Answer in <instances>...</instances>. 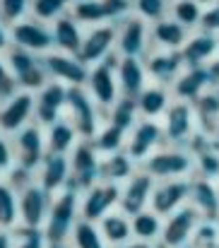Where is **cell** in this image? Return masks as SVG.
Returning a JSON list of instances; mask_svg holds the SVG:
<instances>
[{
	"instance_id": "1",
	"label": "cell",
	"mask_w": 219,
	"mask_h": 248,
	"mask_svg": "<svg viewBox=\"0 0 219 248\" xmlns=\"http://www.w3.org/2000/svg\"><path fill=\"white\" fill-rule=\"evenodd\" d=\"M77 222H79V190L68 186L65 190L53 195L48 217L44 222V234L48 239V246L68 244Z\"/></svg>"
},
{
	"instance_id": "2",
	"label": "cell",
	"mask_w": 219,
	"mask_h": 248,
	"mask_svg": "<svg viewBox=\"0 0 219 248\" xmlns=\"http://www.w3.org/2000/svg\"><path fill=\"white\" fill-rule=\"evenodd\" d=\"M154 181H176V178H193L195 176V162L193 155L186 147H171L164 145L154 155H149L140 164Z\"/></svg>"
},
{
	"instance_id": "3",
	"label": "cell",
	"mask_w": 219,
	"mask_h": 248,
	"mask_svg": "<svg viewBox=\"0 0 219 248\" xmlns=\"http://www.w3.org/2000/svg\"><path fill=\"white\" fill-rule=\"evenodd\" d=\"M65 118L70 121L79 135V140H92L96 130L104 125V111L89 96L84 87H68V104Z\"/></svg>"
},
{
	"instance_id": "4",
	"label": "cell",
	"mask_w": 219,
	"mask_h": 248,
	"mask_svg": "<svg viewBox=\"0 0 219 248\" xmlns=\"http://www.w3.org/2000/svg\"><path fill=\"white\" fill-rule=\"evenodd\" d=\"M5 61H7V68H10L15 82L22 92L36 94L51 80L48 73H46V65H44V56H36V53H29L24 48L10 46L5 51Z\"/></svg>"
},
{
	"instance_id": "5",
	"label": "cell",
	"mask_w": 219,
	"mask_h": 248,
	"mask_svg": "<svg viewBox=\"0 0 219 248\" xmlns=\"http://www.w3.org/2000/svg\"><path fill=\"white\" fill-rule=\"evenodd\" d=\"M118 61L121 56L118 53H111L106 61L96 63L89 68V78L84 89L89 92V96L96 101V106L106 113L121 96V87H118V78H116V68H118Z\"/></svg>"
},
{
	"instance_id": "6",
	"label": "cell",
	"mask_w": 219,
	"mask_h": 248,
	"mask_svg": "<svg viewBox=\"0 0 219 248\" xmlns=\"http://www.w3.org/2000/svg\"><path fill=\"white\" fill-rule=\"evenodd\" d=\"M10 140H12V152H15V166L34 176L48 152L46 150V130L39 123H29Z\"/></svg>"
},
{
	"instance_id": "7",
	"label": "cell",
	"mask_w": 219,
	"mask_h": 248,
	"mask_svg": "<svg viewBox=\"0 0 219 248\" xmlns=\"http://www.w3.org/2000/svg\"><path fill=\"white\" fill-rule=\"evenodd\" d=\"M118 202H121V186L99 181L79 193V219L99 224L109 212L118 210Z\"/></svg>"
},
{
	"instance_id": "8",
	"label": "cell",
	"mask_w": 219,
	"mask_h": 248,
	"mask_svg": "<svg viewBox=\"0 0 219 248\" xmlns=\"http://www.w3.org/2000/svg\"><path fill=\"white\" fill-rule=\"evenodd\" d=\"M200 219H203L200 212L190 202L176 210L173 215L164 217V229H161V239L156 248H188Z\"/></svg>"
},
{
	"instance_id": "9",
	"label": "cell",
	"mask_w": 219,
	"mask_h": 248,
	"mask_svg": "<svg viewBox=\"0 0 219 248\" xmlns=\"http://www.w3.org/2000/svg\"><path fill=\"white\" fill-rule=\"evenodd\" d=\"M70 157V186L75 190H87L101 181V155L89 140H79L73 147Z\"/></svg>"
},
{
	"instance_id": "10",
	"label": "cell",
	"mask_w": 219,
	"mask_h": 248,
	"mask_svg": "<svg viewBox=\"0 0 219 248\" xmlns=\"http://www.w3.org/2000/svg\"><path fill=\"white\" fill-rule=\"evenodd\" d=\"M10 44L17 48H24L29 53H36V56H46V53L56 51L51 24H44L31 17H24V19L10 24Z\"/></svg>"
},
{
	"instance_id": "11",
	"label": "cell",
	"mask_w": 219,
	"mask_h": 248,
	"mask_svg": "<svg viewBox=\"0 0 219 248\" xmlns=\"http://www.w3.org/2000/svg\"><path fill=\"white\" fill-rule=\"evenodd\" d=\"M161 128H164L166 145H171V147H188L190 138L198 133V121H195L193 104L173 99V104L169 106V111L161 118Z\"/></svg>"
},
{
	"instance_id": "12",
	"label": "cell",
	"mask_w": 219,
	"mask_h": 248,
	"mask_svg": "<svg viewBox=\"0 0 219 248\" xmlns=\"http://www.w3.org/2000/svg\"><path fill=\"white\" fill-rule=\"evenodd\" d=\"M116 53L123 58H145L152 48L149 41V24L140 19L138 15L125 17L123 22L116 24Z\"/></svg>"
},
{
	"instance_id": "13",
	"label": "cell",
	"mask_w": 219,
	"mask_h": 248,
	"mask_svg": "<svg viewBox=\"0 0 219 248\" xmlns=\"http://www.w3.org/2000/svg\"><path fill=\"white\" fill-rule=\"evenodd\" d=\"M34 108L36 99L31 92H17L10 99L0 101V133L12 138L29 123H34Z\"/></svg>"
},
{
	"instance_id": "14",
	"label": "cell",
	"mask_w": 219,
	"mask_h": 248,
	"mask_svg": "<svg viewBox=\"0 0 219 248\" xmlns=\"http://www.w3.org/2000/svg\"><path fill=\"white\" fill-rule=\"evenodd\" d=\"M36 108H34V123H39L44 130L51 128L56 121L65 116V104H68V87L56 80H48L36 94Z\"/></svg>"
},
{
	"instance_id": "15",
	"label": "cell",
	"mask_w": 219,
	"mask_h": 248,
	"mask_svg": "<svg viewBox=\"0 0 219 248\" xmlns=\"http://www.w3.org/2000/svg\"><path fill=\"white\" fill-rule=\"evenodd\" d=\"M166 140H164V128H161V121H147L140 118L135 123V128L128 133V140H125V152L138 162L142 164L149 155H154L159 147H164Z\"/></svg>"
},
{
	"instance_id": "16",
	"label": "cell",
	"mask_w": 219,
	"mask_h": 248,
	"mask_svg": "<svg viewBox=\"0 0 219 248\" xmlns=\"http://www.w3.org/2000/svg\"><path fill=\"white\" fill-rule=\"evenodd\" d=\"M17 193H19V224L44 229V222L48 217L53 195H48L36 181H29Z\"/></svg>"
},
{
	"instance_id": "17",
	"label": "cell",
	"mask_w": 219,
	"mask_h": 248,
	"mask_svg": "<svg viewBox=\"0 0 219 248\" xmlns=\"http://www.w3.org/2000/svg\"><path fill=\"white\" fill-rule=\"evenodd\" d=\"M116 24H99V27H89L84 31V41L82 48L77 53V58L84 65H96L101 61H106L111 53H116Z\"/></svg>"
},
{
	"instance_id": "18",
	"label": "cell",
	"mask_w": 219,
	"mask_h": 248,
	"mask_svg": "<svg viewBox=\"0 0 219 248\" xmlns=\"http://www.w3.org/2000/svg\"><path fill=\"white\" fill-rule=\"evenodd\" d=\"M190 200V178H176V181H156L149 200V210H154L159 217H169Z\"/></svg>"
},
{
	"instance_id": "19",
	"label": "cell",
	"mask_w": 219,
	"mask_h": 248,
	"mask_svg": "<svg viewBox=\"0 0 219 248\" xmlns=\"http://www.w3.org/2000/svg\"><path fill=\"white\" fill-rule=\"evenodd\" d=\"M44 65L51 80L65 84V87H84L89 78V65H84L77 56L51 51L44 56Z\"/></svg>"
},
{
	"instance_id": "20",
	"label": "cell",
	"mask_w": 219,
	"mask_h": 248,
	"mask_svg": "<svg viewBox=\"0 0 219 248\" xmlns=\"http://www.w3.org/2000/svg\"><path fill=\"white\" fill-rule=\"evenodd\" d=\"M145 70L149 82L161 84V87H169L178 80V75L186 70V63H183V56L181 51H159V48H152L145 58Z\"/></svg>"
},
{
	"instance_id": "21",
	"label": "cell",
	"mask_w": 219,
	"mask_h": 248,
	"mask_svg": "<svg viewBox=\"0 0 219 248\" xmlns=\"http://www.w3.org/2000/svg\"><path fill=\"white\" fill-rule=\"evenodd\" d=\"M154 186H156V181H154L147 171L138 169V171L121 186V202H118V210L125 212L128 217H133V215L147 210V207H149V200H152Z\"/></svg>"
},
{
	"instance_id": "22",
	"label": "cell",
	"mask_w": 219,
	"mask_h": 248,
	"mask_svg": "<svg viewBox=\"0 0 219 248\" xmlns=\"http://www.w3.org/2000/svg\"><path fill=\"white\" fill-rule=\"evenodd\" d=\"M34 181L48 193L56 195L61 190H65L70 186V157L68 155H56V152H46L41 166L34 173Z\"/></svg>"
},
{
	"instance_id": "23",
	"label": "cell",
	"mask_w": 219,
	"mask_h": 248,
	"mask_svg": "<svg viewBox=\"0 0 219 248\" xmlns=\"http://www.w3.org/2000/svg\"><path fill=\"white\" fill-rule=\"evenodd\" d=\"M186 68H207L219 56V36L207 34V31H190L186 46L181 48Z\"/></svg>"
},
{
	"instance_id": "24",
	"label": "cell",
	"mask_w": 219,
	"mask_h": 248,
	"mask_svg": "<svg viewBox=\"0 0 219 248\" xmlns=\"http://www.w3.org/2000/svg\"><path fill=\"white\" fill-rule=\"evenodd\" d=\"M212 87H215V80L210 75V68H186L178 75V80L171 84V94H173L176 101L195 104Z\"/></svg>"
},
{
	"instance_id": "25",
	"label": "cell",
	"mask_w": 219,
	"mask_h": 248,
	"mask_svg": "<svg viewBox=\"0 0 219 248\" xmlns=\"http://www.w3.org/2000/svg\"><path fill=\"white\" fill-rule=\"evenodd\" d=\"M188 36H190V31L183 24H178L173 17H164V19L149 24L152 48H159V51H181L186 46Z\"/></svg>"
},
{
	"instance_id": "26",
	"label": "cell",
	"mask_w": 219,
	"mask_h": 248,
	"mask_svg": "<svg viewBox=\"0 0 219 248\" xmlns=\"http://www.w3.org/2000/svg\"><path fill=\"white\" fill-rule=\"evenodd\" d=\"M203 219H219V183L200 176L190 178V200Z\"/></svg>"
},
{
	"instance_id": "27",
	"label": "cell",
	"mask_w": 219,
	"mask_h": 248,
	"mask_svg": "<svg viewBox=\"0 0 219 248\" xmlns=\"http://www.w3.org/2000/svg\"><path fill=\"white\" fill-rule=\"evenodd\" d=\"M116 78H118V87H121V96H130V99H138V94L149 84L142 58H123L121 56Z\"/></svg>"
},
{
	"instance_id": "28",
	"label": "cell",
	"mask_w": 219,
	"mask_h": 248,
	"mask_svg": "<svg viewBox=\"0 0 219 248\" xmlns=\"http://www.w3.org/2000/svg\"><path fill=\"white\" fill-rule=\"evenodd\" d=\"M138 104V111H140V118H147V121H159L164 118V113L169 111V106L173 104V94L169 87H161V84L149 82L138 94L135 99Z\"/></svg>"
},
{
	"instance_id": "29",
	"label": "cell",
	"mask_w": 219,
	"mask_h": 248,
	"mask_svg": "<svg viewBox=\"0 0 219 248\" xmlns=\"http://www.w3.org/2000/svg\"><path fill=\"white\" fill-rule=\"evenodd\" d=\"M51 31H53V46H56V51L70 53V56L79 53L82 41H84V31H82V24L75 19L70 12L63 15V17H58L51 24Z\"/></svg>"
},
{
	"instance_id": "30",
	"label": "cell",
	"mask_w": 219,
	"mask_h": 248,
	"mask_svg": "<svg viewBox=\"0 0 219 248\" xmlns=\"http://www.w3.org/2000/svg\"><path fill=\"white\" fill-rule=\"evenodd\" d=\"M138 169H140V164L125 150H121V152H113L109 157H101V181L123 186Z\"/></svg>"
},
{
	"instance_id": "31",
	"label": "cell",
	"mask_w": 219,
	"mask_h": 248,
	"mask_svg": "<svg viewBox=\"0 0 219 248\" xmlns=\"http://www.w3.org/2000/svg\"><path fill=\"white\" fill-rule=\"evenodd\" d=\"M99 232H101L104 241L109 244V248L133 241V224H130V217H128L125 212H121V210L109 212V215L99 222Z\"/></svg>"
},
{
	"instance_id": "32",
	"label": "cell",
	"mask_w": 219,
	"mask_h": 248,
	"mask_svg": "<svg viewBox=\"0 0 219 248\" xmlns=\"http://www.w3.org/2000/svg\"><path fill=\"white\" fill-rule=\"evenodd\" d=\"M77 142H79V135H77L75 125L65 116H63L61 121H56L51 128H46V150H48V152L70 155Z\"/></svg>"
},
{
	"instance_id": "33",
	"label": "cell",
	"mask_w": 219,
	"mask_h": 248,
	"mask_svg": "<svg viewBox=\"0 0 219 248\" xmlns=\"http://www.w3.org/2000/svg\"><path fill=\"white\" fill-rule=\"evenodd\" d=\"M130 224H133V239L138 241H145V244H159L161 239V229H164V217H159L154 210H142L138 215L130 217Z\"/></svg>"
},
{
	"instance_id": "34",
	"label": "cell",
	"mask_w": 219,
	"mask_h": 248,
	"mask_svg": "<svg viewBox=\"0 0 219 248\" xmlns=\"http://www.w3.org/2000/svg\"><path fill=\"white\" fill-rule=\"evenodd\" d=\"M104 121L121 128L123 133H130L135 128V123L140 121V111H138V104L135 99L130 96H118V101L104 113Z\"/></svg>"
},
{
	"instance_id": "35",
	"label": "cell",
	"mask_w": 219,
	"mask_h": 248,
	"mask_svg": "<svg viewBox=\"0 0 219 248\" xmlns=\"http://www.w3.org/2000/svg\"><path fill=\"white\" fill-rule=\"evenodd\" d=\"M19 227V193L17 188L2 178L0 181V229Z\"/></svg>"
},
{
	"instance_id": "36",
	"label": "cell",
	"mask_w": 219,
	"mask_h": 248,
	"mask_svg": "<svg viewBox=\"0 0 219 248\" xmlns=\"http://www.w3.org/2000/svg\"><path fill=\"white\" fill-rule=\"evenodd\" d=\"M125 140H128V133H123L121 128H116V125H111V123L104 121V125L96 130V135H94L89 142L94 145V150H96L101 157H109V155H113V152L125 150Z\"/></svg>"
},
{
	"instance_id": "37",
	"label": "cell",
	"mask_w": 219,
	"mask_h": 248,
	"mask_svg": "<svg viewBox=\"0 0 219 248\" xmlns=\"http://www.w3.org/2000/svg\"><path fill=\"white\" fill-rule=\"evenodd\" d=\"M70 15L79 24H87V27L111 24V17H109V10H106L104 0H77L70 7Z\"/></svg>"
},
{
	"instance_id": "38",
	"label": "cell",
	"mask_w": 219,
	"mask_h": 248,
	"mask_svg": "<svg viewBox=\"0 0 219 248\" xmlns=\"http://www.w3.org/2000/svg\"><path fill=\"white\" fill-rule=\"evenodd\" d=\"M193 111H195V121H198V130L203 133H212L219 123V99L215 94V87L210 92H205L195 104H193Z\"/></svg>"
},
{
	"instance_id": "39",
	"label": "cell",
	"mask_w": 219,
	"mask_h": 248,
	"mask_svg": "<svg viewBox=\"0 0 219 248\" xmlns=\"http://www.w3.org/2000/svg\"><path fill=\"white\" fill-rule=\"evenodd\" d=\"M203 5L198 0H173L171 2V12L169 17H173L178 24H183L188 31H195L200 27V19H203Z\"/></svg>"
},
{
	"instance_id": "40",
	"label": "cell",
	"mask_w": 219,
	"mask_h": 248,
	"mask_svg": "<svg viewBox=\"0 0 219 248\" xmlns=\"http://www.w3.org/2000/svg\"><path fill=\"white\" fill-rule=\"evenodd\" d=\"M70 246L73 248H109V244L104 241V236L99 232V224L87 222V219H79L75 224L73 234H70Z\"/></svg>"
},
{
	"instance_id": "41",
	"label": "cell",
	"mask_w": 219,
	"mask_h": 248,
	"mask_svg": "<svg viewBox=\"0 0 219 248\" xmlns=\"http://www.w3.org/2000/svg\"><path fill=\"white\" fill-rule=\"evenodd\" d=\"M68 12H70V7L63 0H31V5H29V17L39 19L44 24H53L58 17H63Z\"/></svg>"
},
{
	"instance_id": "42",
	"label": "cell",
	"mask_w": 219,
	"mask_h": 248,
	"mask_svg": "<svg viewBox=\"0 0 219 248\" xmlns=\"http://www.w3.org/2000/svg\"><path fill=\"white\" fill-rule=\"evenodd\" d=\"M171 12V0H133V15L145 19L147 24H154Z\"/></svg>"
},
{
	"instance_id": "43",
	"label": "cell",
	"mask_w": 219,
	"mask_h": 248,
	"mask_svg": "<svg viewBox=\"0 0 219 248\" xmlns=\"http://www.w3.org/2000/svg\"><path fill=\"white\" fill-rule=\"evenodd\" d=\"M12 248H48V239H46L44 229L19 224L12 229Z\"/></svg>"
},
{
	"instance_id": "44",
	"label": "cell",
	"mask_w": 219,
	"mask_h": 248,
	"mask_svg": "<svg viewBox=\"0 0 219 248\" xmlns=\"http://www.w3.org/2000/svg\"><path fill=\"white\" fill-rule=\"evenodd\" d=\"M193 248H219V224L217 219H200L195 234H193Z\"/></svg>"
},
{
	"instance_id": "45",
	"label": "cell",
	"mask_w": 219,
	"mask_h": 248,
	"mask_svg": "<svg viewBox=\"0 0 219 248\" xmlns=\"http://www.w3.org/2000/svg\"><path fill=\"white\" fill-rule=\"evenodd\" d=\"M31 0H0V19L10 27L24 17H29Z\"/></svg>"
},
{
	"instance_id": "46",
	"label": "cell",
	"mask_w": 219,
	"mask_h": 248,
	"mask_svg": "<svg viewBox=\"0 0 219 248\" xmlns=\"http://www.w3.org/2000/svg\"><path fill=\"white\" fill-rule=\"evenodd\" d=\"M17 92H19V87L15 82V78H12V73H10V68H7L5 53H2V56H0V101L10 99V96L17 94Z\"/></svg>"
},
{
	"instance_id": "47",
	"label": "cell",
	"mask_w": 219,
	"mask_h": 248,
	"mask_svg": "<svg viewBox=\"0 0 219 248\" xmlns=\"http://www.w3.org/2000/svg\"><path fill=\"white\" fill-rule=\"evenodd\" d=\"M198 29L219 36V0L212 2V5H207V7L203 10V19H200V27H198Z\"/></svg>"
},
{
	"instance_id": "48",
	"label": "cell",
	"mask_w": 219,
	"mask_h": 248,
	"mask_svg": "<svg viewBox=\"0 0 219 248\" xmlns=\"http://www.w3.org/2000/svg\"><path fill=\"white\" fill-rule=\"evenodd\" d=\"M15 169V152H12V140L7 135L0 138V173H10Z\"/></svg>"
},
{
	"instance_id": "49",
	"label": "cell",
	"mask_w": 219,
	"mask_h": 248,
	"mask_svg": "<svg viewBox=\"0 0 219 248\" xmlns=\"http://www.w3.org/2000/svg\"><path fill=\"white\" fill-rule=\"evenodd\" d=\"M10 46H12V44H10V27L0 19V53H5Z\"/></svg>"
},
{
	"instance_id": "50",
	"label": "cell",
	"mask_w": 219,
	"mask_h": 248,
	"mask_svg": "<svg viewBox=\"0 0 219 248\" xmlns=\"http://www.w3.org/2000/svg\"><path fill=\"white\" fill-rule=\"evenodd\" d=\"M0 248H12V229H0Z\"/></svg>"
},
{
	"instance_id": "51",
	"label": "cell",
	"mask_w": 219,
	"mask_h": 248,
	"mask_svg": "<svg viewBox=\"0 0 219 248\" xmlns=\"http://www.w3.org/2000/svg\"><path fill=\"white\" fill-rule=\"evenodd\" d=\"M113 248H156V246H154V244H145V241L133 239V241H128V244H121V246H113Z\"/></svg>"
},
{
	"instance_id": "52",
	"label": "cell",
	"mask_w": 219,
	"mask_h": 248,
	"mask_svg": "<svg viewBox=\"0 0 219 248\" xmlns=\"http://www.w3.org/2000/svg\"><path fill=\"white\" fill-rule=\"evenodd\" d=\"M210 68V75H212V80H215V84H219V56L207 65Z\"/></svg>"
},
{
	"instance_id": "53",
	"label": "cell",
	"mask_w": 219,
	"mask_h": 248,
	"mask_svg": "<svg viewBox=\"0 0 219 248\" xmlns=\"http://www.w3.org/2000/svg\"><path fill=\"white\" fill-rule=\"evenodd\" d=\"M210 135H212V145L217 147V152H219V123H217V128H215V130H212Z\"/></svg>"
},
{
	"instance_id": "54",
	"label": "cell",
	"mask_w": 219,
	"mask_h": 248,
	"mask_svg": "<svg viewBox=\"0 0 219 248\" xmlns=\"http://www.w3.org/2000/svg\"><path fill=\"white\" fill-rule=\"evenodd\" d=\"M48 248H73V246H70V241H68V244H53V246H48Z\"/></svg>"
},
{
	"instance_id": "55",
	"label": "cell",
	"mask_w": 219,
	"mask_h": 248,
	"mask_svg": "<svg viewBox=\"0 0 219 248\" xmlns=\"http://www.w3.org/2000/svg\"><path fill=\"white\" fill-rule=\"evenodd\" d=\"M198 2H200L203 7H207V5H212V2H217V0H198Z\"/></svg>"
},
{
	"instance_id": "56",
	"label": "cell",
	"mask_w": 219,
	"mask_h": 248,
	"mask_svg": "<svg viewBox=\"0 0 219 248\" xmlns=\"http://www.w3.org/2000/svg\"><path fill=\"white\" fill-rule=\"evenodd\" d=\"M63 2H65L68 7H73V5H75V2H77V0H63Z\"/></svg>"
},
{
	"instance_id": "57",
	"label": "cell",
	"mask_w": 219,
	"mask_h": 248,
	"mask_svg": "<svg viewBox=\"0 0 219 248\" xmlns=\"http://www.w3.org/2000/svg\"><path fill=\"white\" fill-rule=\"evenodd\" d=\"M215 94H217V99H219V84H215Z\"/></svg>"
},
{
	"instance_id": "58",
	"label": "cell",
	"mask_w": 219,
	"mask_h": 248,
	"mask_svg": "<svg viewBox=\"0 0 219 248\" xmlns=\"http://www.w3.org/2000/svg\"><path fill=\"white\" fill-rule=\"evenodd\" d=\"M0 181H2V173H0Z\"/></svg>"
},
{
	"instance_id": "59",
	"label": "cell",
	"mask_w": 219,
	"mask_h": 248,
	"mask_svg": "<svg viewBox=\"0 0 219 248\" xmlns=\"http://www.w3.org/2000/svg\"><path fill=\"white\" fill-rule=\"evenodd\" d=\"M0 138H2V133H0Z\"/></svg>"
},
{
	"instance_id": "60",
	"label": "cell",
	"mask_w": 219,
	"mask_h": 248,
	"mask_svg": "<svg viewBox=\"0 0 219 248\" xmlns=\"http://www.w3.org/2000/svg\"><path fill=\"white\" fill-rule=\"evenodd\" d=\"M188 248H193V246H188Z\"/></svg>"
},
{
	"instance_id": "61",
	"label": "cell",
	"mask_w": 219,
	"mask_h": 248,
	"mask_svg": "<svg viewBox=\"0 0 219 248\" xmlns=\"http://www.w3.org/2000/svg\"><path fill=\"white\" fill-rule=\"evenodd\" d=\"M217 224H219V219H217Z\"/></svg>"
},
{
	"instance_id": "62",
	"label": "cell",
	"mask_w": 219,
	"mask_h": 248,
	"mask_svg": "<svg viewBox=\"0 0 219 248\" xmlns=\"http://www.w3.org/2000/svg\"><path fill=\"white\" fill-rule=\"evenodd\" d=\"M171 2H173V0H171Z\"/></svg>"
}]
</instances>
